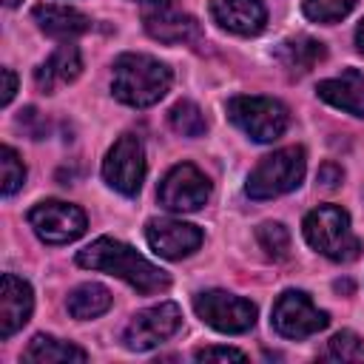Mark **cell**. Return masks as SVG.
<instances>
[{"label": "cell", "mask_w": 364, "mask_h": 364, "mask_svg": "<svg viewBox=\"0 0 364 364\" xmlns=\"http://www.w3.org/2000/svg\"><path fill=\"white\" fill-rule=\"evenodd\" d=\"M77 264L80 267H88V270L111 273V276L128 282L142 296H154V293H162V290L171 287V276L162 267L151 264L131 245L117 242L111 236H100L91 245H85L77 253Z\"/></svg>", "instance_id": "obj_1"}, {"label": "cell", "mask_w": 364, "mask_h": 364, "mask_svg": "<svg viewBox=\"0 0 364 364\" xmlns=\"http://www.w3.org/2000/svg\"><path fill=\"white\" fill-rule=\"evenodd\" d=\"M173 82V74L165 63H159L151 54H119L114 60L111 71V91L119 102L131 108H148L156 105Z\"/></svg>", "instance_id": "obj_2"}, {"label": "cell", "mask_w": 364, "mask_h": 364, "mask_svg": "<svg viewBox=\"0 0 364 364\" xmlns=\"http://www.w3.org/2000/svg\"><path fill=\"white\" fill-rule=\"evenodd\" d=\"M304 239L313 250L333 262H353L361 253V242L350 228V213L338 205H318L304 216Z\"/></svg>", "instance_id": "obj_3"}, {"label": "cell", "mask_w": 364, "mask_h": 364, "mask_svg": "<svg viewBox=\"0 0 364 364\" xmlns=\"http://www.w3.org/2000/svg\"><path fill=\"white\" fill-rule=\"evenodd\" d=\"M307 171V159H304V148L290 145V148H279L267 156L259 159V165L247 173V196L262 202V199H273L282 193H290L293 188L301 185Z\"/></svg>", "instance_id": "obj_4"}, {"label": "cell", "mask_w": 364, "mask_h": 364, "mask_svg": "<svg viewBox=\"0 0 364 364\" xmlns=\"http://www.w3.org/2000/svg\"><path fill=\"white\" fill-rule=\"evenodd\" d=\"M225 111H228V119L256 142L279 139L290 122L287 108L273 97H247V94L230 97Z\"/></svg>", "instance_id": "obj_5"}, {"label": "cell", "mask_w": 364, "mask_h": 364, "mask_svg": "<svg viewBox=\"0 0 364 364\" xmlns=\"http://www.w3.org/2000/svg\"><path fill=\"white\" fill-rule=\"evenodd\" d=\"M196 316L219 333H247L256 324V304L228 290H205L193 299Z\"/></svg>", "instance_id": "obj_6"}, {"label": "cell", "mask_w": 364, "mask_h": 364, "mask_svg": "<svg viewBox=\"0 0 364 364\" xmlns=\"http://www.w3.org/2000/svg\"><path fill=\"white\" fill-rule=\"evenodd\" d=\"M182 327V310L173 301H159L154 307H145L131 316V321L122 330V344L131 353H145L171 338Z\"/></svg>", "instance_id": "obj_7"}, {"label": "cell", "mask_w": 364, "mask_h": 364, "mask_svg": "<svg viewBox=\"0 0 364 364\" xmlns=\"http://www.w3.org/2000/svg\"><path fill=\"white\" fill-rule=\"evenodd\" d=\"M28 225L34 228L40 242H46V245H65V242H74V239H80L85 233L88 219L71 202L46 199V202H37L28 210Z\"/></svg>", "instance_id": "obj_8"}, {"label": "cell", "mask_w": 364, "mask_h": 364, "mask_svg": "<svg viewBox=\"0 0 364 364\" xmlns=\"http://www.w3.org/2000/svg\"><path fill=\"white\" fill-rule=\"evenodd\" d=\"M102 179L122 196L139 193L142 179H145V148L136 134H122L111 145V151L102 162Z\"/></svg>", "instance_id": "obj_9"}, {"label": "cell", "mask_w": 364, "mask_h": 364, "mask_svg": "<svg viewBox=\"0 0 364 364\" xmlns=\"http://www.w3.org/2000/svg\"><path fill=\"white\" fill-rule=\"evenodd\" d=\"M330 324V316L318 310L304 290H284L273 304V330L284 338H307Z\"/></svg>", "instance_id": "obj_10"}, {"label": "cell", "mask_w": 364, "mask_h": 364, "mask_svg": "<svg viewBox=\"0 0 364 364\" xmlns=\"http://www.w3.org/2000/svg\"><path fill=\"white\" fill-rule=\"evenodd\" d=\"M156 196L162 208L173 213H191V210H199L210 199V182L196 165L179 162L162 176Z\"/></svg>", "instance_id": "obj_11"}, {"label": "cell", "mask_w": 364, "mask_h": 364, "mask_svg": "<svg viewBox=\"0 0 364 364\" xmlns=\"http://www.w3.org/2000/svg\"><path fill=\"white\" fill-rule=\"evenodd\" d=\"M142 26L145 31L168 46L179 43H202V28L196 17L182 11L173 0H145L142 3Z\"/></svg>", "instance_id": "obj_12"}, {"label": "cell", "mask_w": 364, "mask_h": 364, "mask_svg": "<svg viewBox=\"0 0 364 364\" xmlns=\"http://www.w3.org/2000/svg\"><path fill=\"white\" fill-rule=\"evenodd\" d=\"M145 239L151 245V250L162 259H185L193 250H199L202 245V230L191 222H179V219H151L145 225Z\"/></svg>", "instance_id": "obj_13"}, {"label": "cell", "mask_w": 364, "mask_h": 364, "mask_svg": "<svg viewBox=\"0 0 364 364\" xmlns=\"http://www.w3.org/2000/svg\"><path fill=\"white\" fill-rule=\"evenodd\" d=\"M34 310V293L31 284L14 273H3L0 287V338H11Z\"/></svg>", "instance_id": "obj_14"}, {"label": "cell", "mask_w": 364, "mask_h": 364, "mask_svg": "<svg viewBox=\"0 0 364 364\" xmlns=\"http://www.w3.org/2000/svg\"><path fill=\"white\" fill-rule=\"evenodd\" d=\"M210 17L219 28L239 37H253L267 23L262 0H210Z\"/></svg>", "instance_id": "obj_15"}, {"label": "cell", "mask_w": 364, "mask_h": 364, "mask_svg": "<svg viewBox=\"0 0 364 364\" xmlns=\"http://www.w3.org/2000/svg\"><path fill=\"white\" fill-rule=\"evenodd\" d=\"M316 94L333 108H341L353 117H364V74L358 68H344L338 77L321 80L316 85Z\"/></svg>", "instance_id": "obj_16"}, {"label": "cell", "mask_w": 364, "mask_h": 364, "mask_svg": "<svg viewBox=\"0 0 364 364\" xmlns=\"http://www.w3.org/2000/svg\"><path fill=\"white\" fill-rule=\"evenodd\" d=\"M80 74H82L80 48L71 46V43H65V46H60V48L34 71V85H37L43 94H54L57 88L74 82Z\"/></svg>", "instance_id": "obj_17"}, {"label": "cell", "mask_w": 364, "mask_h": 364, "mask_svg": "<svg viewBox=\"0 0 364 364\" xmlns=\"http://www.w3.org/2000/svg\"><path fill=\"white\" fill-rule=\"evenodd\" d=\"M31 14H34V23L40 26V31L54 40H74V37L91 31V17H85L82 11L68 9V6L40 3V6H34Z\"/></svg>", "instance_id": "obj_18"}, {"label": "cell", "mask_w": 364, "mask_h": 364, "mask_svg": "<svg viewBox=\"0 0 364 364\" xmlns=\"http://www.w3.org/2000/svg\"><path fill=\"white\" fill-rule=\"evenodd\" d=\"M273 57L279 60V65L290 74V77H301L307 71H313L324 57H327V48L321 40L316 37H307V34H296V37H287L276 46Z\"/></svg>", "instance_id": "obj_19"}, {"label": "cell", "mask_w": 364, "mask_h": 364, "mask_svg": "<svg viewBox=\"0 0 364 364\" xmlns=\"http://www.w3.org/2000/svg\"><path fill=\"white\" fill-rule=\"evenodd\" d=\"M111 307V293L108 287L97 284V282H85V284H77L68 299H65V310L80 318V321H88V318H97L102 316L105 310Z\"/></svg>", "instance_id": "obj_20"}, {"label": "cell", "mask_w": 364, "mask_h": 364, "mask_svg": "<svg viewBox=\"0 0 364 364\" xmlns=\"http://www.w3.org/2000/svg\"><path fill=\"white\" fill-rule=\"evenodd\" d=\"M26 361H40V364H57V361H85L88 353L71 341L54 338V336H34L31 344L23 353Z\"/></svg>", "instance_id": "obj_21"}, {"label": "cell", "mask_w": 364, "mask_h": 364, "mask_svg": "<svg viewBox=\"0 0 364 364\" xmlns=\"http://www.w3.org/2000/svg\"><path fill=\"white\" fill-rule=\"evenodd\" d=\"M168 119H171V128H173L176 134L191 136V139H193V136H202V134L208 131V122H205L202 108H199L196 102H191V100H179V102L171 108Z\"/></svg>", "instance_id": "obj_22"}, {"label": "cell", "mask_w": 364, "mask_h": 364, "mask_svg": "<svg viewBox=\"0 0 364 364\" xmlns=\"http://www.w3.org/2000/svg\"><path fill=\"white\" fill-rule=\"evenodd\" d=\"M256 239H259V247L264 250L267 259L284 262L290 256V233H287V228L282 222H264V225H259Z\"/></svg>", "instance_id": "obj_23"}, {"label": "cell", "mask_w": 364, "mask_h": 364, "mask_svg": "<svg viewBox=\"0 0 364 364\" xmlns=\"http://www.w3.org/2000/svg\"><path fill=\"white\" fill-rule=\"evenodd\" d=\"M26 182V165L23 159L17 156V151L11 145H3L0 148V191L3 196H11L23 188Z\"/></svg>", "instance_id": "obj_24"}, {"label": "cell", "mask_w": 364, "mask_h": 364, "mask_svg": "<svg viewBox=\"0 0 364 364\" xmlns=\"http://www.w3.org/2000/svg\"><path fill=\"white\" fill-rule=\"evenodd\" d=\"M355 0H304V17H310L313 23H338L353 11Z\"/></svg>", "instance_id": "obj_25"}, {"label": "cell", "mask_w": 364, "mask_h": 364, "mask_svg": "<svg viewBox=\"0 0 364 364\" xmlns=\"http://www.w3.org/2000/svg\"><path fill=\"white\" fill-rule=\"evenodd\" d=\"M361 355V338L353 330H341L327 341V358L336 361H355Z\"/></svg>", "instance_id": "obj_26"}, {"label": "cell", "mask_w": 364, "mask_h": 364, "mask_svg": "<svg viewBox=\"0 0 364 364\" xmlns=\"http://www.w3.org/2000/svg\"><path fill=\"white\" fill-rule=\"evenodd\" d=\"M193 358L196 361H245L247 355L236 347H199Z\"/></svg>", "instance_id": "obj_27"}, {"label": "cell", "mask_w": 364, "mask_h": 364, "mask_svg": "<svg viewBox=\"0 0 364 364\" xmlns=\"http://www.w3.org/2000/svg\"><path fill=\"white\" fill-rule=\"evenodd\" d=\"M17 125L26 128V131L31 134V139H43V136H46V119L40 117L37 108H26V111H20Z\"/></svg>", "instance_id": "obj_28"}, {"label": "cell", "mask_w": 364, "mask_h": 364, "mask_svg": "<svg viewBox=\"0 0 364 364\" xmlns=\"http://www.w3.org/2000/svg\"><path fill=\"white\" fill-rule=\"evenodd\" d=\"M341 179H344L341 165H336V162H324V165L318 168V185H321V188H338Z\"/></svg>", "instance_id": "obj_29"}, {"label": "cell", "mask_w": 364, "mask_h": 364, "mask_svg": "<svg viewBox=\"0 0 364 364\" xmlns=\"http://www.w3.org/2000/svg\"><path fill=\"white\" fill-rule=\"evenodd\" d=\"M0 74H3V97H0V102L9 105V102L14 100V91H17V77H14L11 68H3Z\"/></svg>", "instance_id": "obj_30"}, {"label": "cell", "mask_w": 364, "mask_h": 364, "mask_svg": "<svg viewBox=\"0 0 364 364\" xmlns=\"http://www.w3.org/2000/svg\"><path fill=\"white\" fill-rule=\"evenodd\" d=\"M355 46H358V51L364 54V20H361L358 28H355Z\"/></svg>", "instance_id": "obj_31"}, {"label": "cell", "mask_w": 364, "mask_h": 364, "mask_svg": "<svg viewBox=\"0 0 364 364\" xmlns=\"http://www.w3.org/2000/svg\"><path fill=\"white\" fill-rule=\"evenodd\" d=\"M3 3H6V6H9V9H11V6H17V3H20V0H3Z\"/></svg>", "instance_id": "obj_32"}, {"label": "cell", "mask_w": 364, "mask_h": 364, "mask_svg": "<svg viewBox=\"0 0 364 364\" xmlns=\"http://www.w3.org/2000/svg\"><path fill=\"white\" fill-rule=\"evenodd\" d=\"M142 3H145V0H142Z\"/></svg>", "instance_id": "obj_33"}]
</instances>
